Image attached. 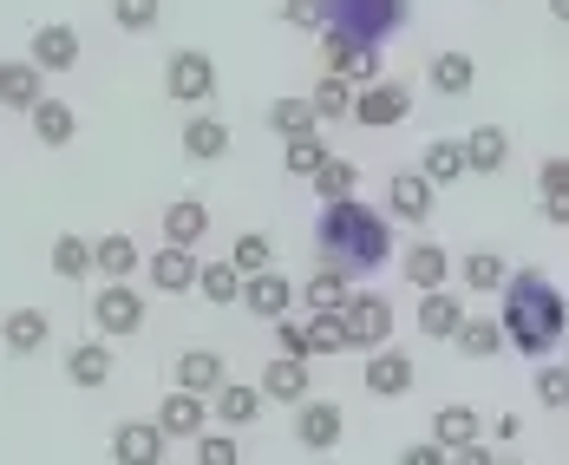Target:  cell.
<instances>
[{
  "instance_id": "obj_36",
  "label": "cell",
  "mask_w": 569,
  "mask_h": 465,
  "mask_svg": "<svg viewBox=\"0 0 569 465\" xmlns=\"http://www.w3.org/2000/svg\"><path fill=\"white\" fill-rule=\"evenodd\" d=\"M269 131H276V138H308V131H321V118H315V106H308V99H295V92H288V99H276V106H269Z\"/></svg>"
},
{
  "instance_id": "obj_1",
  "label": "cell",
  "mask_w": 569,
  "mask_h": 465,
  "mask_svg": "<svg viewBox=\"0 0 569 465\" xmlns=\"http://www.w3.org/2000/svg\"><path fill=\"white\" fill-rule=\"evenodd\" d=\"M498 328L505 348H517L523 360H550L569 335V301L543 269H517L511 283L498 289Z\"/></svg>"
},
{
  "instance_id": "obj_14",
  "label": "cell",
  "mask_w": 569,
  "mask_h": 465,
  "mask_svg": "<svg viewBox=\"0 0 569 465\" xmlns=\"http://www.w3.org/2000/svg\"><path fill=\"white\" fill-rule=\"evenodd\" d=\"M458 321H465V295L458 289H426L419 308H412V328H419L426 342H452Z\"/></svg>"
},
{
  "instance_id": "obj_43",
  "label": "cell",
  "mask_w": 569,
  "mask_h": 465,
  "mask_svg": "<svg viewBox=\"0 0 569 465\" xmlns=\"http://www.w3.org/2000/svg\"><path fill=\"white\" fill-rule=\"evenodd\" d=\"M229 263L242 269V276H256V269H276V243L262 230H242L236 236V249H229Z\"/></svg>"
},
{
  "instance_id": "obj_39",
  "label": "cell",
  "mask_w": 569,
  "mask_h": 465,
  "mask_svg": "<svg viewBox=\"0 0 569 465\" xmlns=\"http://www.w3.org/2000/svg\"><path fill=\"white\" fill-rule=\"evenodd\" d=\"M353 92H360V86H347V79H335V72H321V86L308 92V106H315L321 125H335V118H353Z\"/></svg>"
},
{
  "instance_id": "obj_54",
  "label": "cell",
  "mask_w": 569,
  "mask_h": 465,
  "mask_svg": "<svg viewBox=\"0 0 569 465\" xmlns=\"http://www.w3.org/2000/svg\"><path fill=\"white\" fill-rule=\"evenodd\" d=\"M550 13H557V20L569 27V0H550Z\"/></svg>"
},
{
  "instance_id": "obj_55",
  "label": "cell",
  "mask_w": 569,
  "mask_h": 465,
  "mask_svg": "<svg viewBox=\"0 0 569 465\" xmlns=\"http://www.w3.org/2000/svg\"><path fill=\"white\" fill-rule=\"evenodd\" d=\"M0 86H7V59H0Z\"/></svg>"
},
{
  "instance_id": "obj_29",
  "label": "cell",
  "mask_w": 569,
  "mask_h": 465,
  "mask_svg": "<svg viewBox=\"0 0 569 465\" xmlns=\"http://www.w3.org/2000/svg\"><path fill=\"white\" fill-rule=\"evenodd\" d=\"M458 276H465V295H498L511 283V263H505L498 249H471V256L458 263Z\"/></svg>"
},
{
  "instance_id": "obj_28",
  "label": "cell",
  "mask_w": 569,
  "mask_h": 465,
  "mask_svg": "<svg viewBox=\"0 0 569 465\" xmlns=\"http://www.w3.org/2000/svg\"><path fill=\"white\" fill-rule=\"evenodd\" d=\"M27 125H33V138H40V145H53V151L79 138V112H72L66 99H40V106L27 112Z\"/></svg>"
},
{
  "instance_id": "obj_23",
  "label": "cell",
  "mask_w": 569,
  "mask_h": 465,
  "mask_svg": "<svg viewBox=\"0 0 569 465\" xmlns=\"http://www.w3.org/2000/svg\"><path fill=\"white\" fill-rule=\"evenodd\" d=\"M465 165L478 177H498L511 165V131L505 125H478V131H465Z\"/></svg>"
},
{
  "instance_id": "obj_24",
  "label": "cell",
  "mask_w": 569,
  "mask_h": 465,
  "mask_svg": "<svg viewBox=\"0 0 569 465\" xmlns=\"http://www.w3.org/2000/svg\"><path fill=\"white\" fill-rule=\"evenodd\" d=\"M171 439H197L203 433V419H210V407H203V394H183V387H171L164 400H158V413H151Z\"/></svg>"
},
{
  "instance_id": "obj_2",
  "label": "cell",
  "mask_w": 569,
  "mask_h": 465,
  "mask_svg": "<svg viewBox=\"0 0 569 465\" xmlns=\"http://www.w3.org/2000/svg\"><path fill=\"white\" fill-rule=\"evenodd\" d=\"M315 249L321 263H335L341 276H373L393 263V224L387 210H373L367 197H341V204H321L315 217Z\"/></svg>"
},
{
  "instance_id": "obj_18",
  "label": "cell",
  "mask_w": 569,
  "mask_h": 465,
  "mask_svg": "<svg viewBox=\"0 0 569 465\" xmlns=\"http://www.w3.org/2000/svg\"><path fill=\"white\" fill-rule=\"evenodd\" d=\"M262 407H269V400H262V387H249V380H223V387H217V400H210V419L229 426V433H242V426H256V419H262Z\"/></svg>"
},
{
  "instance_id": "obj_33",
  "label": "cell",
  "mask_w": 569,
  "mask_h": 465,
  "mask_svg": "<svg viewBox=\"0 0 569 465\" xmlns=\"http://www.w3.org/2000/svg\"><path fill=\"white\" fill-rule=\"evenodd\" d=\"M47 99V86H40V66L33 59H7V86H0V106H13V112H33Z\"/></svg>"
},
{
  "instance_id": "obj_42",
  "label": "cell",
  "mask_w": 569,
  "mask_h": 465,
  "mask_svg": "<svg viewBox=\"0 0 569 465\" xmlns=\"http://www.w3.org/2000/svg\"><path fill=\"white\" fill-rule=\"evenodd\" d=\"M190 446H197V465H242V446H236L229 426H203Z\"/></svg>"
},
{
  "instance_id": "obj_46",
  "label": "cell",
  "mask_w": 569,
  "mask_h": 465,
  "mask_svg": "<svg viewBox=\"0 0 569 465\" xmlns=\"http://www.w3.org/2000/svg\"><path fill=\"white\" fill-rule=\"evenodd\" d=\"M537 400L550 413L569 407V360H557V367H537Z\"/></svg>"
},
{
  "instance_id": "obj_57",
  "label": "cell",
  "mask_w": 569,
  "mask_h": 465,
  "mask_svg": "<svg viewBox=\"0 0 569 465\" xmlns=\"http://www.w3.org/2000/svg\"><path fill=\"white\" fill-rule=\"evenodd\" d=\"M563 360H569V335H563Z\"/></svg>"
},
{
  "instance_id": "obj_11",
  "label": "cell",
  "mask_w": 569,
  "mask_h": 465,
  "mask_svg": "<svg viewBox=\"0 0 569 465\" xmlns=\"http://www.w3.org/2000/svg\"><path fill=\"white\" fill-rule=\"evenodd\" d=\"M295 301H301V289L288 283L282 269H256V276H242V308H249V315H262L269 328L282 321Z\"/></svg>"
},
{
  "instance_id": "obj_56",
  "label": "cell",
  "mask_w": 569,
  "mask_h": 465,
  "mask_svg": "<svg viewBox=\"0 0 569 465\" xmlns=\"http://www.w3.org/2000/svg\"><path fill=\"white\" fill-rule=\"evenodd\" d=\"M498 465H523V459H498Z\"/></svg>"
},
{
  "instance_id": "obj_16",
  "label": "cell",
  "mask_w": 569,
  "mask_h": 465,
  "mask_svg": "<svg viewBox=\"0 0 569 465\" xmlns=\"http://www.w3.org/2000/svg\"><path fill=\"white\" fill-rule=\"evenodd\" d=\"M144 269H151V289H158V295H190V289H197V276H203L197 249H177V243H164Z\"/></svg>"
},
{
  "instance_id": "obj_48",
  "label": "cell",
  "mask_w": 569,
  "mask_h": 465,
  "mask_svg": "<svg viewBox=\"0 0 569 465\" xmlns=\"http://www.w3.org/2000/svg\"><path fill=\"white\" fill-rule=\"evenodd\" d=\"M276 348H282V354H295V360H315V354H308V321H295V315H282V321H276Z\"/></svg>"
},
{
  "instance_id": "obj_52",
  "label": "cell",
  "mask_w": 569,
  "mask_h": 465,
  "mask_svg": "<svg viewBox=\"0 0 569 465\" xmlns=\"http://www.w3.org/2000/svg\"><path fill=\"white\" fill-rule=\"evenodd\" d=\"M517 433H523L517 413H498V419H491V446H517Z\"/></svg>"
},
{
  "instance_id": "obj_45",
  "label": "cell",
  "mask_w": 569,
  "mask_h": 465,
  "mask_svg": "<svg viewBox=\"0 0 569 465\" xmlns=\"http://www.w3.org/2000/svg\"><path fill=\"white\" fill-rule=\"evenodd\" d=\"M308 354H347L341 308H335V315H308Z\"/></svg>"
},
{
  "instance_id": "obj_27",
  "label": "cell",
  "mask_w": 569,
  "mask_h": 465,
  "mask_svg": "<svg viewBox=\"0 0 569 465\" xmlns=\"http://www.w3.org/2000/svg\"><path fill=\"white\" fill-rule=\"evenodd\" d=\"M426 79H432V92H439V99H465V92L478 86V59H471V53H432Z\"/></svg>"
},
{
  "instance_id": "obj_20",
  "label": "cell",
  "mask_w": 569,
  "mask_h": 465,
  "mask_svg": "<svg viewBox=\"0 0 569 465\" xmlns=\"http://www.w3.org/2000/svg\"><path fill=\"white\" fill-rule=\"evenodd\" d=\"M171 374H177V387H183V394H203V400H217V387L229 380L223 354H217V348H183Z\"/></svg>"
},
{
  "instance_id": "obj_50",
  "label": "cell",
  "mask_w": 569,
  "mask_h": 465,
  "mask_svg": "<svg viewBox=\"0 0 569 465\" xmlns=\"http://www.w3.org/2000/svg\"><path fill=\"white\" fill-rule=\"evenodd\" d=\"M537 190H543V197H563L569 190V158H543V165H537Z\"/></svg>"
},
{
  "instance_id": "obj_22",
  "label": "cell",
  "mask_w": 569,
  "mask_h": 465,
  "mask_svg": "<svg viewBox=\"0 0 569 465\" xmlns=\"http://www.w3.org/2000/svg\"><path fill=\"white\" fill-rule=\"evenodd\" d=\"M183 158L190 165H217V158H229V125L217 112H197L183 118Z\"/></svg>"
},
{
  "instance_id": "obj_38",
  "label": "cell",
  "mask_w": 569,
  "mask_h": 465,
  "mask_svg": "<svg viewBox=\"0 0 569 465\" xmlns=\"http://www.w3.org/2000/svg\"><path fill=\"white\" fill-rule=\"evenodd\" d=\"M308 184H315V197H321V204L360 197V165H353V158H328V165H321V171L308 177Z\"/></svg>"
},
{
  "instance_id": "obj_21",
  "label": "cell",
  "mask_w": 569,
  "mask_h": 465,
  "mask_svg": "<svg viewBox=\"0 0 569 465\" xmlns=\"http://www.w3.org/2000/svg\"><path fill=\"white\" fill-rule=\"evenodd\" d=\"M399 269H406V283H412V289L426 295V289H452V269H458V263L439 249V243H412Z\"/></svg>"
},
{
  "instance_id": "obj_26",
  "label": "cell",
  "mask_w": 569,
  "mask_h": 465,
  "mask_svg": "<svg viewBox=\"0 0 569 465\" xmlns=\"http://www.w3.org/2000/svg\"><path fill=\"white\" fill-rule=\"evenodd\" d=\"M432 439L446 446V453H458V446H471V439H485V413L465 407V400H452V407L432 413Z\"/></svg>"
},
{
  "instance_id": "obj_17",
  "label": "cell",
  "mask_w": 569,
  "mask_h": 465,
  "mask_svg": "<svg viewBox=\"0 0 569 465\" xmlns=\"http://www.w3.org/2000/svg\"><path fill=\"white\" fill-rule=\"evenodd\" d=\"M256 387H262V400H276V407H301V400H308V360L276 354V360L256 374Z\"/></svg>"
},
{
  "instance_id": "obj_51",
  "label": "cell",
  "mask_w": 569,
  "mask_h": 465,
  "mask_svg": "<svg viewBox=\"0 0 569 465\" xmlns=\"http://www.w3.org/2000/svg\"><path fill=\"white\" fill-rule=\"evenodd\" d=\"M452 465H498V446L491 439H471V446H458Z\"/></svg>"
},
{
  "instance_id": "obj_37",
  "label": "cell",
  "mask_w": 569,
  "mask_h": 465,
  "mask_svg": "<svg viewBox=\"0 0 569 465\" xmlns=\"http://www.w3.org/2000/svg\"><path fill=\"white\" fill-rule=\"evenodd\" d=\"M92 269H99V263H92V236H72V230H66L53 243V276H59V283H86Z\"/></svg>"
},
{
  "instance_id": "obj_47",
  "label": "cell",
  "mask_w": 569,
  "mask_h": 465,
  "mask_svg": "<svg viewBox=\"0 0 569 465\" xmlns=\"http://www.w3.org/2000/svg\"><path fill=\"white\" fill-rule=\"evenodd\" d=\"M282 27H315V33H328V0H282Z\"/></svg>"
},
{
  "instance_id": "obj_34",
  "label": "cell",
  "mask_w": 569,
  "mask_h": 465,
  "mask_svg": "<svg viewBox=\"0 0 569 465\" xmlns=\"http://www.w3.org/2000/svg\"><path fill=\"white\" fill-rule=\"evenodd\" d=\"M452 342H458V354H471V360H498V354H505V328H498L491 315H465Z\"/></svg>"
},
{
  "instance_id": "obj_12",
  "label": "cell",
  "mask_w": 569,
  "mask_h": 465,
  "mask_svg": "<svg viewBox=\"0 0 569 465\" xmlns=\"http://www.w3.org/2000/svg\"><path fill=\"white\" fill-rule=\"evenodd\" d=\"M164 446H171V433L158 419H118V433H112L118 465H164Z\"/></svg>"
},
{
  "instance_id": "obj_7",
  "label": "cell",
  "mask_w": 569,
  "mask_h": 465,
  "mask_svg": "<svg viewBox=\"0 0 569 465\" xmlns=\"http://www.w3.org/2000/svg\"><path fill=\"white\" fill-rule=\"evenodd\" d=\"M321 66L347 86H373L380 79V47L353 40V33H321Z\"/></svg>"
},
{
  "instance_id": "obj_3",
  "label": "cell",
  "mask_w": 569,
  "mask_h": 465,
  "mask_svg": "<svg viewBox=\"0 0 569 465\" xmlns=\"http://www.w3.org/2000/svg\"><path fill=\"white\" fill-rule=\"evenodd\" d=\"M412 20V0H328V33H353L367 47H387Z\"/></svg>"
},
{
  "instance_id": "obj_53",
  "label": "cell",
  "mask_w": 569,
  "mask_h": 465,
  "mask_svg": "<svg viewBox=\"0 0 569 465\" xmlns=\"http://www.w3.org/2000/svg\"><path fill=\"white\" fill-rule=\"evenodd\" d=\"M543 217H550L557 230H569V190H563V197H543Z\"/></svg>"
},
{
  "instance_id": "obj_44",
  "label": "cell",
  "mask_w": 569,
  "mask_h": 465,
  "mask_svg": "<svg viewBox=\"0 0 569 465\" xmlns=\"http://www.w3.org/2000/svg\"><path fill=\"white\" fill-rule=\"evenodd\" d=\"M112 20L124 33H151L164 20V0H112Z\"/></svg>"
},
{
  "instance_id": "obj_32",
  "label": "cell",
  "mask_w": 569,
  "mask_h": 465,
  "mask_svg": "<svg viewBox=\"0 0 569 465\" xmlns=\"http://www.w3.org/2000/svg\"><path fill=\"white\" fill-rule=\"evenodd\" d=\"M66 380H72V387H106V380H112V348H106V342L66 348Z\"/></svg>"
},
{
  "instance_id": "obj_6",
  "label": "cell",
  "mask_w": 569,
  "mask_h": 465,
  "mask_svg": "<svg viewBox=\"0 0 569 465\" xmlns=\"http://www.w3.org/2000/svg\"><path fill=\"white\" fill-rule=\"evenodd\" d=\"M406 112H412V86H399V79H373L353 92V125H367V131H393Z\"/></svg>"
},
{
  "instance_id": "obj_8",
  "label": "cell",
  "mask_w": 569,
  "mask_h": 465,
  "mask_svg": "<svg viewBox=\"0 0 569 465\" xmlns=\"http://www.w3.org/2000/svg\"><path fill=\"white\" fill-rule=\"evenodd\" d=\"M341 439H347V413L335 407V400H315V394H308V400L295 407V446H301V453H335Z\"/></svg>"
},
{
  "instance_id": "obj_31",
  "label": "cell",
  "mask_w": 569,
  "mask_h": 465,
  "mask_svg": "<svg viewBox=\"0 0 569 465\" xmlns=\"http://www.w3.org/2000/svg\"><path fill=\"white\" fill-rule=\"evenodd\" d=\"M210 236V210L197 204V197H177L171 210H164V243H177V249H197Z\"/></svg>"
},
{
  "instance_id": "obj_13",
  "label": "cell",
  "mask_w": 569,
  "mask_h": 465,
  "mask_svg": "<svg viewBox=\"0 0 569 465\" xmlns=\"http://www.w3.org/2000/svg\"><path fill=\"white\" fill-rule=\"evenodd\" d=\"M360 380H367L373 400H399V394H412V354H399L393 342L373 348L367 354V367H360Z\"/></svg>"
},
{
  "instance_id": "obj_30",
  "label": "cell",
  "mask_w": 569,
  "mask_h": 465,
  "mask_svg": "<svg viewBox=\"0 0 569 465\" xmlns=\"http://www.w3.org/2000/svg\"><path fill=\"white\" fill-rule=\"evenodd\" d=\"M347 295H353V276H341L335 263H321V269L301 283V301H308V315H335Z\"/></svg>"
},
{
  "instance_id": "obj_5",
  "label": "cell",
  "mask_w": 569,
  "mask_h": 465,
  "mask_svg": "<svg viewBox=\"0 0 569 465\" xmlns=\"http://www.w3.org/2000/svg\"><path fill=\"white\" fill-rule=\"evenodd\" d=\"M341 328H347V354H373L393 342V301L387 295H347L341 301Z\"/></svg>"
},
{
  "instance_id": "obj_41",
  "label": "cell",
  "mask_w": 569,
  "mask_h": 465,
  "mask_svg": "<svg viewBox=\"0 0 569 465\" xmlns=\"http://www.w3.org/2000/svg\"><path fill=\"white\" fill-rule=\"evenodd\" d=\"M328 158H335V151H328V138H321V131H308V138H288V145H282V171H288V177H315Z\"/></svg>"
},
{
  "instance_id": "obj_19",
  "label": "cell",
  "mask_w": 569,
  "mask_h": 465,
  "mask_svg": "<svg viewBox=\"0 0 569 465\" xmlns=\"http://www.w3.org/2000/svg\"><path fill=\"white\" fill-rule=\"evenodd\" d=\"M0 342H7V354H40L53 342V315L47 308H7L0 315Z\"/></svg>"
},
{
  "instance_id": "obj_15",
  "label": "cell",
  "mask_w": 569,
  "mask_h": 465,
  "mask_svg": "<svg viewBox=\"0 0 569 465\" xmlns=\"http://www.w3.org/2000/svg\"><path fill=\"white\" fill-rule=\"evenodd\" d=\"M27 59H33L40 72H72V66H79V27H66V20L33 27V47H27Z\"/></svg>"
},
{
  "instance_id": "obj_9",
  "label": "cell",
  "mask_w": 569,
  "mask_h": 465,
  "mask_svg": "<svg viewBox=\"0 0 569 465\" xmlns=\"http://www.w3.org/2000/svg\"><path fill=\"white\" fill-rule=\"evenodd\" d=\"M92 321H99V335H106V342L138 335V328H144V295L131 289V283H106L99 301H92Z\"/></svg>"
},
{
  "instance_id": "obj_25",
  "label": "cell",
  "mask_w": 569,
  "mask_h": 465,
  "mask_svg": "<svg viewBox=\"0 0 569 465\" xmlns=\"http://www.w3.org/2000/svg\"><path fill=\"white\" fill-rule=\"evenodd\" d=\"M92 263H99V276H106V283H131V276L144 269V249H138L124 230H112V236H99V243H92Z\"/></svg>"
},
{
  "instance_id": "obj_40",
  "label": "cell",
  "mask_w": 569,
  "mask_h": 465,
  "mask_svg": "<svg viewBox=\"0 0 569 465\" xmlns=\"http://www.w3.org/2000/svg\"><path fill=\"white\" fill-rule=\"evenodd\" d=\"M197 289H203V301H217V308H242V269L236 263H203Z\"/></svg>"
},
{
  "instance_id": "obj_49",
  "label": "cell",
  "mask_w": 569,
  "mask_h": 465,
  "mask_svg": "<svg viewBox=\"0 0 569 465\" xmlns=\"http://www.w3.org/2000/svg\"><path fill=\"white\" fill-rule=\"evenodd\" d=\"M399 465H452V453H446V446H439V439L426 433V439H412V446L399 453Z\"/></svg>"
},
{
  "instance_id": "obj_10",
  "label": "cell",
  "mask_w": 569,
  "mask_h": 465,
  "mask_svg": "<svg viewBox=\"0 0 569 465\" xmlns=\"http://www.w3.org/2000/svg\"><path fill=\"white\" fill-rule=\"evenodd\" d=\"M439 210V184L426 171H393L387 177V217H399V224H426Z\"/></svg>"
},
{
  "instance_id": "obj_35",
  "label": "cell",
  "mask_w": 569,
  "mask_h": 465,
  "mask_svg": "<svg viewBox=\"0 0 569 465\" xmlns=\"http://www.w3.org/2000/svg\"><path fill=\"white\" fill-rule=\"evenodd\" d=\"M419 171L432 177V184H458V177L471 171V165H465V138H432V145L419 151Z\"/></svg>"
},
{
  "instance_id": "obj_4",
  "label": "cell",
  "mask_w": 569,
  "mask_h": 465,
  "mask_svg": "<svg viewBox=\"0 0 569 465\" xmlns=\"http://www.w3.org/2000/svg\"><path fill=\"white\" fill-rule=\"evenodd\" d=\"M217 86H223V72H217V59L203 53V47H177L164 59V92H171L177 106H210Z\"/></svg>"
}]
</instances>
